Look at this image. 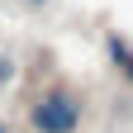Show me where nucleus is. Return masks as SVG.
Segmentation results:
<instances>
[{
    "label": "nucleus",
    "instance_id": "f257e3e1",
    "mask_svg": "<svg viewBox=\"0 0 133 133\" xmlns=\"http://www.w3.org/2000/svg\"><path fill=\"white\" fill-rule=\"evenodd\" d=\"M76 124H81V105L66 90H52L33 105V128L38 133H71Z\"/></svg>",
    "mask_w": 133,
    "mask_h": 133
},
{
    "label": "nucleus",
    "instance_id": "f03ea898",
    "mask_svg": "<svg viewBox=\"0 0 133 133\" xmlns=\"http://www.w3.org/2000/svg\"><path fill=\"white\" fill-rule=\"evenodd\" d=\"M114 52H119V57H124V62H128V66H124V71H128V76H133V52H128V48H114Z\"/></svg>",
    "mask_w": 133,
    "mask_h": 133
},
{
    "label": "nucleus",
    "instance_id": "7ed1b4c3",
    "mask_svg": "<svg viewBox=\"0 0 133 133\" xmlns=\"http://www.w3.org/2000/svg\"><path fill=\"white\" fill-rule=\"evenodd\" d=\"M0 133H5V128H0Z\"/></svg>",
    "mask_w": 133,
    "mask_h": 133
}]
</instances>
